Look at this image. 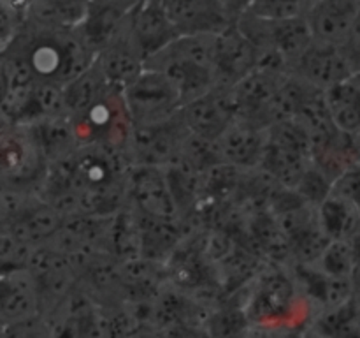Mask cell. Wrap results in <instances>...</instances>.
<instances>
[{
  "mask_svg": "<svg viewBox=\"0 0 360 338\" xmlns=\"http://www.w3.org/2000/svg\"><path fill=\"white\" fill-rule=\"evenodd\" d=\"M90 0H30L21 23L46 30H76L86 16Z\"/></svg>",
  "mask_w": 360,
  "mask_h": 338,
  "instance_id": "cell-17",
  "label": "cell"
},
{
  "mask_svg": "<svg viewBox=\"0 0 360 338\" xmlns=\"http://www.w3.org/2000/svg\"><path fill=\"white\" fill-rule=\"evenodd\" d=\"M127 203H132L137 213L157 220H172L178 211L164 168L153 165H130Z\"/></svg>",
  "mask_w": 360,
  "mask_h": 338,
  "instance_id": "cell-8",
  "label": "cell"
},
{
  "mask_svg": "<svg viewBox=\"0 0 360 338\" xmlns=\"http://www.w3.org/2000/svg\"><path fill=\"white\" fill-rule=\"evenodd\" d=\"M94 62L104 74L108 83L120 90H123L144 69L143 58L136 51L127 32V20L120 34L101 51H97Z\"/></svg>",
  "mask_w": 360,
  "mask_h": 338,
  "instance_id": "cell-15",
  "label": "cell"
},
{
  "mask_svg": "<svg viewBox=\"0 0 360 338\" xmlns=\"http://www.w3.org/2000/svg\"><path fill=\"white\" fill-rule=\"evenodd\" d=\"M352 144H354L355 162H357V164H360V132L355 134V136H352Z\"/></svg>",
  "mask_w": 360,
  "mask_h": 338,
  "instance_id": "cell-30",
  "label": "cell"
},
{
  "mask_svg": "<svg viewBox=\"0 0 360 338\" xmlns=\"http://www.w3.org/2000/svg\"><path fill=\"white\" fill-rule=\"evenodd\" d=\"M115 2H120V4H123V6H129V7H132L134 4L137 2V0H115Z\"/></svg>",
  "mask_w": 360,
  "mask_h": 338,
  "instance_id": "cell-31",
  "label": "cell"
},
{
  "mask_svg": "<svg viewBox=\"0 0 360 338\" xmlns=\"http://www.w3.org/2000/svg\"><path fill=\"white\" fill-rule=\"evenodd\" d=\"M323 104L338 130L348 136L360 132V87L352 77L327 88Z\"/></svg>",
  "mask_w": 360,
  "mask_h": 338,
  "instance_id": "cell-19",
  "label": "cell"
},
{
  "mask_svg": "<svg viewBox=\"0 0 360 338\" xmlns=\"http://www.w3.org/2000/svg\"><path fill=\"white\" fill-rule=\"evenodd\" d=\"M127 32L143 62L178 37L162 0H137L127 14Z\"/></svg>",
  "mask_w": 360,
  "mask_h": 338,
  "instance_id": "cell-12",
  "label": "cell"
},
{
  "mask_svg": "<svg viewBox=\"0 0 360 338\" xmlns=\"http://www.w3.org/2000/svg\"><path fill=\"white\" fill-rule=\"evenodd\" d=\"M217 87L232 88L257 67V55L236 23L214 39Z\"/></svg>",
  "mask_w": 360,
  "mask_h": 338,
  "instance_id": "cell-13",
  "label": "cell"
},
{
  "mask_svg": "<svg viewBox=\"0 0 360 338\" xmlns=\"http://www.w3.org/2000/svg\"><path fill=\"white\" fill-rule=\"evenodd\" d=\"M9 76L65 87L91 65L95 53L76 30H46L21 23L0 51Z\"/></svg>",
  "mask_w": 360,
  "mask_h": 338,
  "instance_id": "cell-1",
  "label": "cell"
},
{
  "mask_svg": "<svg viewBox=\"0 0 360 338\" xmlns=\"http://www.w3.org/2000/svg\"><path fill=\"white\" fill-rule=\"evenodd\" d=\"M186 129L193 137L213 143L236 120V106L232 90L227 87H214L179 109Z\"/></svg>",
  "mask_w": 360,
  "mask_h": 338,
  "instance_id": "cell-7",
  "label": "cell"
},
{
  "mask_svg": "<svg viewBox=\"0 0 360 338\" xmlns=\"http://www.w3.org/2000/svg\"><path fill=\"white\" fill-rule=\"evenodd\" d=\"M32 249L34 246L21 242L13 232H0V275L18 270H27L28 261H30L32 256Z\"/></svg>",
  "mask_w": 360,
  "mask_h": 338,
  "instance_id": "cell-23",
  "label": "cell"
},
{
  "mask_svg": "<svg viewBox=\"0 0 360 338\" xmlns=\"http://www.w3.org/2000/svg\"><path fill=\"white\" fill-rule=\"evenodd\" d=\"M190 136L179 113L151 125H134L125 158L130 165L171 168L181 162Z\"/></svg>",
  "mask_w": 360,
  "mask_h": 338,
  "instance_id": "cell-4",
  "label": "cell"
},
{
  "mask_svg": "<svg viewBox=\"0 0 360 338\" xmlns=\"http://www.w3.org/2000/svg\"><path fill=\"white\" fill-rule=\"evenodd\" d=\"M288 74L316 90L326 92L327 88L354 76V70L340 46L313 39L308 48L292 63Z\"/></svg>",
  "mask_w": 360,
  "mask_h": 338,
  "instance_id": "cell-9",
  "label": "cell"
},
{
  "mask_svg": "<svg viewBox=\"0 0 360 338\" xmlns=\"http://www.w3.org/2000/svg\"><path fill=\"white\" fill-rule=\"evenodd\" d=\"M63 218L62 211L37 196L7 231L30 246L46 245L63 224Z\"/></svg>",
  "mask_w": 360,
  "mask_h": 338,
  "instance_id": "cell-18",
  "label": "cell"
},
{
  "mask_svg": "<svg viewBox=\"0 0 360 338\" xmlns=\"http://www.w3.org/2000/svg\"><path fill=\"white\" fill-rule=\"evenodd\" d=\"M308 7L306 0H250L245 13L262 20H292L304 16Z\"/></svg>",
  "mask_w": 360,
  "mask_h": 338,
  "instance_id": "cell-22",
  "label": "cell"
},
{
  "mask_svg": "<svg viewBox=\"0 0 360 338\" xmlns=\"http://www.w3.org/2000/svg\"><path fill=\"white\" fill-rule=\"evenodd\" d=\"M306 2H308V4H309V6H311V4H313V2H315V0H306Z\"/></svg>",
  "mask_w": 360,
  "mask_h": 338,
  "instance_id": "cell-34",
  "label": "cell"
},
{
  "mask_svg": "<svg viewBox=\"0 0 360 338\" xmlns=\"http://www.w3.org/2000/svg\"><path fill=\"white\" fill-rule=\"evenodd\" d=\"M4 231H6V227H4V225L0 224V232H4Z\"/></svg>",
  "mask_w": 360,
  "mask_h": 338,
  "instance_id": "cell-33",
  "label": "cell"
},
{
  "mask_svg": "<svg viewBox=\"0 0 360 338\" xmlns=\"http://www.w3.org/2000/svg\"><path fill=\"white\" fill-rule=\"evenodd\" d=\"M267 129L236 118L211 143L214 164L236 169L259 168L266 148Z\"/></svg>",
  "mask_w": 360,
  "mask_h": 338,
  "instance_id": "cell-11",
  "label": "cell"
},
{
  "mask_svg": "<svg viewBox=\"0 0 360 338\" xmlns=\"http://www.w3.org/2000/svg\"><path fill=\"white\" fill-rule=\"evenodd\" d=\"M27 270L30 271L37 287L42 315H49L79 285L77 271L70 257L49 245L32 249Z\"/></svg>",
  "mask_w": 360,
  "mask_h": 338,
  "instance_id": "cell-6",
  "label": "cell"
},
{
  "mask_svg": "<svg viewBox=\"0 0 360 338\" xmlns=\"http://www.w3.org/2000/svg\"><path fill=\"white\" fill-rule=\"evenodd\" d=\"M127 111L134 125H151L178 115L183 101L169 77L151 69H143L122 90Z\"/></svg>",
  "mask_w": 360,
  "mask_h": 338,
  "instance_id": "cell-5",
  "label": "cell"
},
{
  "mask_svg": "<svg viewBox=\"0 0 360 338\" xmlns=\"http://www.w3.org/2000/svg\"><path fill=\"white\" fill-rule=\"evenodd\" d=\"M352 80H354V81H355V83H357V84H359V87H360V70H359V73H355V74H354V76H352Z\"/></svg>",
  "mask_w": 360,
  "mask_h": 338,
  "instance_id": "cell-32",
  "label": "cell"
},
{
  "mask_svg": "<svg viewBox=\"0 0 360 338\" xmlns=\"http://www.w3.org/2000/svg\"><path fill=\"white\" fill-rule=\"evenodd\" d=\"M214 39L217 35H179L150 56L144 69L169 77L186 104L217 87Z\"/></svg>",
  "mask_w": 360,
  "mask_h": 338,
  "instance_id": "cell-2",
  "label": "cell"
},
{
  "mask_svg": "<svg viewBox=\"0 0 360 338\" xmlns=\"http://www.w3.org/2000/svg\"><path fill=\"white\" fill-rule=\"evenodd\" d=\"M308 330L323 338H360V301L352 296L340 305L320 310Z\"/></svg>",
  "mask_w": 360,
  "mask_h": 338,
  "instance_id": "cell-20",
  "label": "cell"
},
{
  "mask_svg": "<svg viewBox=\"0 0 360 338\" xmlns=\"http://www.w3.org/2000/svg\"><path fill=\"white\" fill-rule=\"evenodd\" d=\"M41 313L35 282L28 270L0 275V326Z\"/></svg>",
  "mask_w": 360,
  "mask_h": 338,
  "instance_id": "cell-16",
  "label": "cell"
},
{
  "mask_svg": "<svg viewBox=\"0 0 360 338\" xmlns=\"http://www.w3.org/2000/svg\"><path fill=\"white\" fill-rule=\"evenodd\" d=\"M21 27V13L7 0H0V51Z\"/></svg>",
  "mask_w": 360,
  "mask_h": 338,
  "instance_id": "cell-26",
  "label": "cell"
},
{
  "mask_svg": "<svg viewBox=\"0 0 360 338\" xmlns=\"http://www.w3.org/2000/svg\"><path fill=\"white\" fill-rule=\"evenodd\" d=\"M172 28L179 35H220L234 25L221 0H162Z\"/></svg>",
  "mask_w": 360,
  "mask_h": 338,
  "instance_id": "cell-10",
  "label": "cell"
},
{
  "mask_svg": "<svg viewBox=\"0 0 360 338\" xmlns=\"http://www.w3.org/2000/svg\"><path fill=\"white\" fill-rule=\"evenodd\" d=\"M2 338H56L51 324L42 313L2 326Z\"/></svg>",
  "mask_w": 360,
  "mask_h": 338,
  "instance_id": "cell-24",
  "label": "cell"
},
{
  "mask_svg": "<svg viewBox=\"0 0 360 338\" xmlns=\"http://www.w3.org/2000/svg\"><path fill=\"white\" fill-rule=\"evenodd\" d=\"M359 11L360 0H315L306 11L304 20L315 41L341 46Z\"/></svg>",
  "mask_w": 360,
  "mask_h": 338,
  "instance_id": "cell-14",
  "label": "cell"
},
{
  "mask_svg": "<svg viewBox=\"0 0 360 338\" xmlns=\"http://www.w3.org/2000/svg\"><path fill=\"white\" fill-rule=\"evenodd\" d=\"M48 165L32 125L0 122V187L39 192Z\"/></svg>",
  "mask_w": 360,
  "mask_h": 338,
  "instance_id": "cell-3",
  "label": "cell"
},
{
  "mask_svg": "<svg viewBox=\"0 0 360 338\" xmlns=\"http://www.w3.org/2000/svg\"><path fill=\"white\" fill-rule=\"evenodd\" d=\"M340 48H341V51H343V55L347 56V60H348V63H350L354 74L359 73L360 70V11H359L357 18H355L354 27L350 28L347 39H345L343 44H341Z\"/></svg>",
  "mask_w": 360,
  "mask_h": 338,
  "instance_id": "cell-27",
  "label": "cell"
},
{
  "mask_svg": "<svg viewBox=\"0 0 360 338\" xmlns=\"http://www.w3.org/2000/svg\"><path fill=\"white\" fill-rule=\"evenodd\" d=\"M330 192L347 201L360 218V164H354L334 180Z\"/></svg>",
  "mask_w": 360,
  "mask_h": 338,
  "instance_id": "cell-25",
  "label": "cell"
},
{
  "mask_svg": "<svg viewBox=\"0 0 360 338\" xmlns=\"http://www.w3.org/2000/svg\"><path fill=\"white\" fill-rule=\"evenodd\" d=\"M221 2L225 4V7L229 9V13L232 14V18H238L239 14L245 13L246 6H248L250 0H221Z\"/></svg>",
  "mask_w": 360,
  "mask_h": 338,
  "instance_id": "cell-28",
  "label": "cell"
},
{
  "mask_svg": "<svg viewBox=\"0 0 360 338\" xmlns=\"http://www.w3.org/2000/svg\"><path fill=\"white\" fill-rule=\"evenodd\" d=\"M316 222L323 234L333 239H350L360 231V218L357 211L345 199L329 192L326 199L315 208Z\"/></svg>",
  "mask_w": 360,
  "mask_h": 338,
  "instance_id": "cell-21",
  "label": "cell"
},
{
  "mask_svg": "<svg viewBox=\"0 0 360 338\" xmlns=\"http://www.w3.org/2000/svg\"><path fill=\"white\" fill-rule=\"evenodd\" d=\"M7 90H9V77H7L6 65H4L2 56H0V109H2L4 101H6Z\"/></svg>",
  "mask_w": 360,
  "mask_h": 338,
  "instance_id": "cell-29",
  "label": "cell"
}]
</instances>
